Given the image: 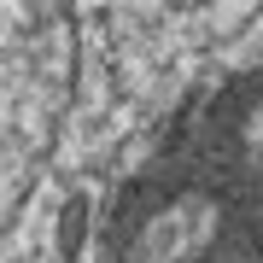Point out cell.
<instances>
[{"mask_svg": "<svg viewBox=\"0 0 263 263\" xmlns=\"http://www.w3.org/2000/svg\"><path fill=\"white\" fill-rule=\"evenodd\" d=\"M76 94L70 0H0V234L18 228Z\"/></svg>", "mask_w": 263, "mask_h": 263, "instance_id": "2", "label": "cell"}, {"mask_svg": "<svg viewBox=\"0 0 263 263\" xmlns=\"http://www.w3.org/2000/svg\"><path fill=\"white\" fill-rule=\"evenodd\" d=\"M105 263H263V53L211 76L123 176Z\"/></svg>", "mask_w": 263, "mask_h": 263, "instance_id": "1", "label": "cell"}]
</instances>
